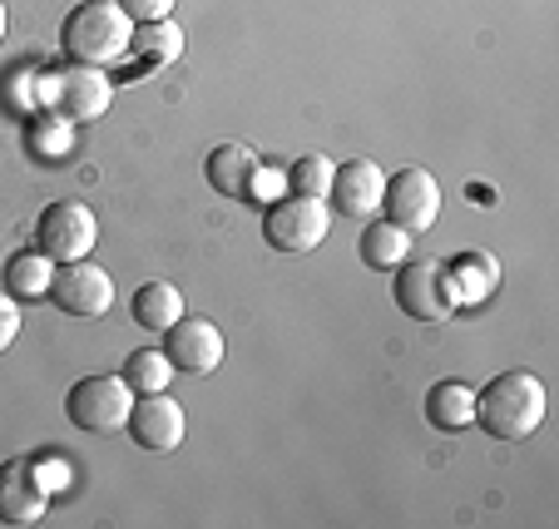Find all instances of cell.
Wrapping results in <instances>:
<instances>
[{"mask_svg":"<svg viewBox=\"0 0 559 529\" xmlns=\"http://www.w3.org/2000/svg\"><path fill=\"white\" fill-rule=\"evenodd\" d=\"M35 470H40V480L50 485V495L70 485V466H64V460H35Z\"/></svg>","mask_w":559,"mask_h":529,"instance_id":"4316f807","label":"cell"},{"mask_svg":"<svg viewBox=\"0 0 559 529\" xmlns=\"http://www.w3.org/2000/svg\"><path fill=\"white\" fill-rule=\"evenodd\" d=\"M25 154L40 164H64L74 148V124L60 115H50V109H35L31 119H25Z\"/></svg>","mask_w":559,"mask_h":529,"instance_id":"2e32d148","label":"cell"},{"mask_svg":"<svg viewBox=\"0 0 559 529\" xmlns=\"http://www.w3.org/2000/svg\"><path fill=\"white\" fill-rule=\"evenodd\" d=\"M332 173H337V164H332V159H322V154H302V159H297L283 179H287V193H302V199H328Z\"/></svg>","mask_w":559,"mask_h":529,"instance_id":"603a6c76","label":"cell"},{"mask_svg":"<svg viewBox=\"0 0 559 529\" xmlns=\"http://www.w3.org/2000/svg\"><path fill=\"white\" fill-rule=\"evenodd\" d=\"M258 169H263V159L248 144H218L203 159V173H209L213 193H223V199H253Z\"/></svg>","mask_w":559,"mask_h":529,"instance_id":"5bb4252c","label":"cell"},{"mask_svg":"<svg viewBox=\"0 0 559 529\" xmlns=\"http://www.w3.org/2000/svg\"><path fill=\"white\" fill-rule=\"evenodd\" d=\"M50 302L64 312V317L95 322L115 308V277H109L105 267H95L90 257H80V263H55Z\"/></svg>","mask_w":559,"mask_h":529,"instance_id":"ba28073f","label":"cell"},{"mask_svg":"<svg viewBox=\"0 0 559 529\" xmlns=\"http://www.w3.org/2000/svg\"><path fill=\"white\" fill-rule=\"evenodd\" d=\"M386 218L406 233H431L436 218H441V183L431 179L426 169H402L386 179V199H381Z\"/></svg>","mask_w":559,"mask_h":529,"instance_id":"9c48e42d","label":"cell"},{"mask_svg":"<svg viewBox=\"0 0 559 529\" xmlns=\"http://www.w3.org/2000/svg\"><path fill=\"white\" fill-rule=\"evenodd\" d=\"M0 109H11V115L31 119L40 109V74H15V80H0Z\"/></svg>","mask_w":559,"mask_h":529,"instance_id":"cb8c5ba5","label":"cell"},{"mask_svg":"<svg viewBox=\"0 0 559 529\" xmlns=\"http://www.w3.org/2000/svg\"><path fill=\"white\" fill-rule=\"evenodd\" d=\"M426 421L436 431H471L475 425V386L465 382H436L426 392Z\"/></svg>","mask_w":559,"mask_h":529,"instance_id":"ac0fdd59","label":"cell"},{"mask_svg":"<svg viewBox=\"0 0 559 529\" xmlns=\"http://www.w3.org/2000/svg\"><path fill=\"white\" fill-rule=\"evenodd\" d=\"M396 282H391V297H396V308L416 322H445L455 317V287H451V273L445 263H431V257H416V263H402L396 267Z\"/></svg>","mask_w":559,"mask_h":529,"instance_id":"8992f818","label":"cell"},{"mask_svg":"<svg viewBox=\"0 0 559 529\" xmlns=\"http://www.w3.org/2000/svg\"><path fill=\"white\" fill-rule=\"evenodd\" d=\"M332 218L322 199H302V193H287V199H273L263 213V238L277 248V253H312L322 248Z\"/></svg>","mask_w":559,"mask_h":529,"instance_id":"52a82bcc","label":"cell"},{"mask_svg":"<svg viewBox=\"0 0 559 529\" xmlns=\"http://www.w3.org/2000/svg\"><path fill=\"white\" fill-rule=\"evenodd\" d=\"M545 382L535 371H500L475 392V421L496 441H525L545 425Z\"/></svg>","mask_w":559,"mask_h":529,"instance_id":"6da1fadb","label":"cell"},{"mask_svg":"<svg viewBox=\"0 0 559 529\" xmlns=\"http://www.w3.org/2000/svg\"><path fill=\"white\" fill-rule=\"evenodd\" d=\"M99 243V218L90 203L80 199H60L50 203V208L40 213V223H35V248H40L50 263H80V257H90Z\"/></svg>","mask_w":559,"mask_h":529,"instance_id":"5b68a950","label":"cell"},{"mask_svg":"<svg viewBox=\"0 0 559 529\" xmlns=\"http://www.w3.org/2000/svg\"><path fill=\"white\" fill-rule=\"evenodd\" d=\"M134 396H154V392H169V376H174V361L164 357V347H144V351H129L124 357V371Z\"/></svg>","mask_w":559,"mask_h":529,"instance_id":"7402d4cb","label":"cell"},{"mask_svg":"<svg viewBox=\"0 0 559 529\" xmlns=\"http://www.w3.org/2000/svg\"><path fill=\"white\" fill-rule=\"evenodd\" d=\"M5 292L15 302H35V297H50V277H55V263L40 253V248H25V253L5 257Z\"/></svg>","mask_w":559,"mask_h":529,"instance_id":"ffe728a7","label":"cell"},{"mask_svg":"<svg viewBox=\"0 0 559 529\" xmlns=\"http://www.w3.org/2000/svg\"><path fill=\"white\" fill-rule=\"evenodd\" d=\"M129 441L139 445V450H154V456H169V450H179L183 435H189V416H183V406L174 401L169 392H154V396H139L134 411H129Z\"/></svg>","mask_w":559,"mask_h":529,"instance_id":"30bf717a","label":"cell"},{"mask_svg":"<svg viewBox=\"0 0 559 529\" xmlns=\"http://www.w3.org/2000/svg\"><path fill=\"white\" fill-rule=\"evenodd\" d=\"M115 5H119V11H124L134 25H148V21H169L179 0H115Z\"/></svg>","mask_w":559,"mask_h":529,"instance_id":"d4e9b609","label":"cell"},{"mask_svg":"<svg viewBox=\"0 0 559 529\" xmlns=\"http://www.w3.org/2000/svg\"><path fill=\"white\" fill-rule=\"evenodd\" d=\"M412 243H416V238L406 233V228H396L391 218H377V223H367V233H361L357 253H361V263L377 267V273H396V267L412 257Z\"/></svg>","mask_w":559,"mask_h":529,"instance_id":"e0dca14e","label":"cell"},{"mask_svg":"<svg viewBox=\"0 0 559 529\" xmlns=\"http://www.w3.org/2000/svg\"><path fill=\"white\" fill-rule=\"evenodd\" d=\"M115 105V80L109 70H95V64H64V70H45L40 74V109L70 119L74 129L95 124V119L109 115Z\"/></svg>","mask_w":559,"mask_h":529,"instance_id":"3957f363","label":"cell"},{"mask_svg":"<svg viewBox=\"0 0 559 529\" xmlns=\"http://www.w3.org/2000/svg\"><path fill=\"white\" fill-rule=\"evenodd\" d=\"M445 273H451L455 302H486V297H496V287H500L496 253H461L455 263H445Z\"/></svg>","mask_w":559,"mask_h":529,"instance_id":"d6986e66","label":"cell"},{"mask_svg":"<svg viewBox=\"0 0 559 529\" xmlns=\"http://www.w3.org/2000/svg\"><path fill=\"white\" fill-rule=\"evenodd\" d=\"M5 25H11V15H5V0H0V45H5Z\"/></svg>","mask_w":559,"mask_h":529,"instance_id":"83f0119b","label":"cell"},{"mask_svg":"<svg viewBox=\"0 0 559 529\" xmlns=\"http://www.w3.org/2000/svg\"><path fill=\"white\" fill-rule=\"evenodd\" d=\"M60 45L74 64H95V70H109V64L129 60V45H134V21L119 11L115 0H85L74 5L60 25Z\"/></svg>","mask_w":559,"mask_h":529,"instance_id":"7a4b0ae2","label":"cell"},{"mask_svg":"<svg viewBox=\"0 0 559 529\" xmlns=\"http://www.w3.org/2000/svg\"><path fill=\"white\" fill-rule=\"evenodd\" d=\"M328 199H332V208L352 223L377 218L381 199H386V173H381L377 159H347V164H337V173H332Z\"/></svg>","mask_w":559,"mask_h":529,"instance_id":"8fae6325","label":"cell"},{"mask_svg":"<svg viewBox=\"0 0 559 529\" xmlns=\"http://www.w3.org/2000/svg\"><path fill=\"white\" fill-rule=\"evenodd\" d=\"M134 401L139 396L129 392L124 376H85V382H74L70 396H64V416H70L74 431H85V435H119L129 425Z\"/></svg>","mask_w":559,"mask_h":529,"instance_id":"277c9868","label":"cell"},{"mask_svg":"<svg viewBox=\"0 0 559 529\" xmlns=\"http://www.w3.org/2000/svg\"><path fill=\"white\" fill-rule=\"evenodd\" d=\"M21 337V302H15L5 287H0V351Z\"/></svg>","mask_w":559,"mask_h":529,"instance_id":"484cf974","label":"cell"},{"mask_svg":"<svg viewBox=\"0 0 559 529\" xmlns=\"http://www.w3.org/2000/svg\"><path fill=\"white\" fill-rule=\"evenodd\" d=\"M50 509V485L40 480L35 460L0 466V525H40Z\"/></svg>","mask_w":559,"mask_h":529,"instance_id":"4fadbf2b","label":"cell"},{"mask_svg":"<svg viewBox=\"0 0 559 529\" xmlns=\"http://www.w3.org/2000/svg\"><path fill=\"white\" fill-rule=\"evenodd\" d=\"M144 70H164L183 55V31L174 21H148V25H134V45H129Z\"/></svg>","mask_w":559,"mask_h":529,"instance_id":"44dd1931","label":"cell"},{"mask_svg":"<svg viewBox=\"0 0 559 529\" xmlns=\"http://www.w3.org/2000/svg\"><path fill=\"white\" fill-rule=\"evenodd\" d=\"M129 317H134L144 332L164 337V332L183 317V292L174 282H164V277H154V282H144L134 297H129Z\"/></svg>","mask_w":559,"mask_h":529,"instance_id":"9a60e30c","label":"cell"},{"mask_svg":"<svg viewBox=\"0 0 559 529\" xmlns=\"http://www.w3.org/2000/svg\"><path fill=\"white\" fill-rule=\"evenodd\" d=\"M164 357L174 361V371H189V376H209L223 366V332L209 317H189L183 312L169 332H164Z\"/></svg>","mask_w":559,"mask_h":529,"instance_id":"7c38bea8","label":"cell"}]
</instances>
